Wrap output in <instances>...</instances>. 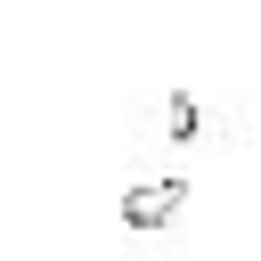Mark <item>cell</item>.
<instances>
[{"mask_svg": "<svg viewBox=\"0 0 261 261\" xmlns=\"http://www.w3.org/2000/svg\"><path fill=\"white\" fill-rule=\"evenodd\" d=\"M179 204H188V179H139L130 196H122V228H139V237H155V228H171L179 220Z\"/></svg>", "mask_w": 261, "mask_h": 261, "instance_id": "6da1fadb", "label": "cell"}, {"mask_svg": "<svg viewBox=\"0 0 261 261\" xmlns=\"http://www.w3.org/2000/svg\"><path fill=\"white\" fill-rule=\"evenodd\" d=\"M196 122H204L196 98H171V122H163V130H171V139H196Z\"/></svg>", "mask_w": 261, "mask_h": 261, "instance_id": "7a4b0ae2", "label": "cell"}]
</instances>
